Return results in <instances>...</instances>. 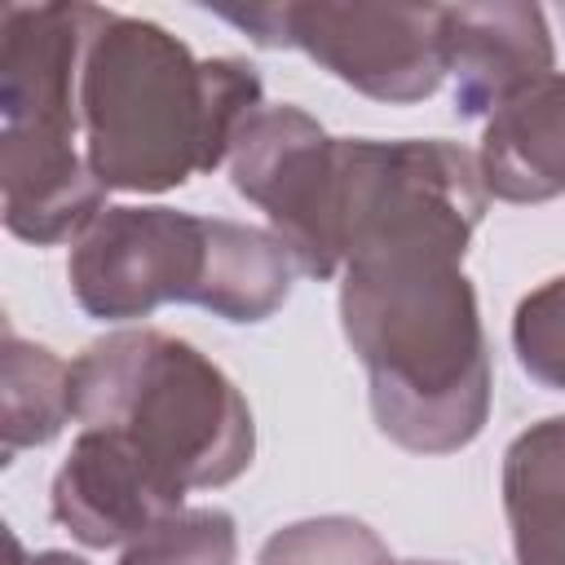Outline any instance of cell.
I'll return each mask as SVG.
<instances>
[{"instance_id": "3", "label": "cell", "mask_w": 565, "mask_h": 565, "mask_svg": "<svg viewBox=\"0 0 565 565\" xmlns=\"http://www.w3.org/2000/svg\"><path fill=\"white\" fill-rule=\"evenodd\" d=\"M79 428L124 433L177 490H221L252 468L256 419L238 384L190 340L124 327L71 362Z\"/></svg>"}, {"instance_id": "5", "label": "cell", "mask_w": 565, "mask_h": 565, "mask_svg": "<svg viewBox=\"0 0 565 565\" xmlns=\"http://www.w3.org/2000/svg\"><path fill=\"white\" fill-rule=\"evenodd\" d=\"M216 18L234 22L260 49H300L327 75L353 93L388 106L424 102L446 79L441 4H216Z\"/></svg>"}, {"instance_id": "20", "label": "cell", "mask_w": 565, "mask_h": 565, "mask_svg": "<svg viewBox=\"0 0 565 565\" xmlns=\"http://www.w3.org/2000/svg\"><path fill=\"white\" fill-rule=\"evenodd\" d=\"M4 543H9V565H31V556H26V547H22L18 534H4Z\"/></svg>"}, {"instance_id": "9", "label": "cell", "mask_w": 565, "mask_h": 565, "mask_svg": "<svg viewBox=\"0 0 565 565\" xmlns=\"http://www.w3.org/2000/svg\"><path fill=\"white\" fill-rule=\"evenodd\" d=\"M177 508H185V490L115 428H79L49 490L53 521L97 552L128 547Z\"/></svg>"}, {"instance_id": "1", "label": "cell", "mask_w": 565, "mask_h": 565, "mask_svg": "<svg viewBox=\"0 0 565 565\" xmlns=\"http://www.w3.org/2000/svg\"><path fill=\"white\" fill-rule=\"evenodd\" d=\"M340 331L366 366L375 428L411 455H455L490 419V344L463 256L402 243L340 269Z\"/></svg>"}, {"instance_id": "18", "label": "cell", "mask_w": 565, "mask_h": 565, "mask_svg": "<svg viewBox=\"0 0 565 565\" xmlns=\"http://www.w3.org/2000/svg\"><path fill=\"white\" fill-rule=\"evenodd\" d=\"M512 353L534 384L565 393V274L539 282L516 300Z\"/></svg>"}, {"instance_id": "21", "label": "cell", "mask_w": 565, "mask_h": 565, "mask_svg": "<svg viewBox=\"0 0 565 565\" xmlns=\"http://www.w3.org/2000/svg\"><path fill=\"white\" fill-rule=\"evenodd\" d=\"M402 565H450V561H402Z\"/></svg>"}, {"instance_id": "12", "label": "cell", "mask_w": 565, "mask_h": 565, "mask_svg": "<svg viewBox=\"0 0 565 565\" xmlns=\"http://www.w3.org/2000/svg\"><path fill=\"white\" fill-rule=\"evenodd\" d=\"M477 168L486 194L499 203L565 194V71L543 75L486 115Z\"/></svg>"}, {"instance_id": "15", "label": "cell", "mask_w": 565, "mask_h": 565, "mask_svg": "<svg viewBox=\"0 0 565 565\" xmlns=\"http://www.w3.org/2000/svg\"><path fill=\"white\" fill-rule=\"evenodd\" d=\"M71 411V362H62L49 344L22 340L4 327L0 340V459L13 463L18 450L49 446Z\"/></svg>"}, {"instance_id": "17", "label": "cell", "mask_w": 565, "mask_h": 565, "mask_svg": "<svg viewBox=\"0 0 565 565\" xmlns=\"http://www.w3.org/2000/svg\"><path fill=\"white\" fill-rule=\"evenodd\" d=\"M238 525L225 508H177L132 539L119 565H234Z\"/></svg>"}, {"instance_id": "14", "label": "cell", "mask_w": 565, "mask_h": 565, "mask_svg": "<svg viewBox=\"0 0 565 565\" xmlns=\"http://www.w3.org/2000/svg\"><path fill=\"white\" fill-rule=\"evenodd\" d=\"M296 274L291 252L269 230L207 216V265L194 305L225 322H265L287 305Z\"/></svg>"}, {"instance_id": "11", "label": "cell", "mask_w": 565, "mask_h": 565, "mask_svg": "<svg viewBox=\"0 0 565 565\" xmlns=\"http://www.w3.org/2000/svg\"><path fill=\"white\" fill-rule=\"evenodd\" d=\"M84 141L66 132L0 128V212L22 243H75L110 203Z\"/></svg>"}, {"instance_id": "8", "label": "cell", "mask_w": 565, "mask_h": 565, "mask_svg": "<svg viewBox=\"0 0 565 565\" xmlns=\"http://www.w3.org/2000/svg\"><path fill=\"white\" fill-rule=\"evenodd\" d=\"M106 9L84 0L0 4V128L84 141L79 79Z\"/></svg>"}, {"instance_id": "13", "label": "cell", "mask_w": 565, "mask_h": 565, "mask_svg": "<svg viewBox=\"0 0 565 565\" xmlns=\"http://www.w3.org/2000/svg\"><path fill=\"white\" fill-rule=\"evenodd\" d=\"M503 516L516 565H565V415H547L503 450Z\"/></svg>"}, {"instance_id": "6", "label": "cell", "mask_w": 565, "mask_h": 565, "mask_svg": "<svg viewBox=\"0 0 565 565\" xmlns=\"http://www.w3.org/2000/svg\"><path fill=\"white\" fill-rule=\"evenodd\" d=\"M230 185L256 203L269 234L291 252L305 278H335L344 269L340 247V137H331L300 106L256 110L234 150Z\"/></svg>"}, {"instance_id": "7", "label": "cell", "mask_w": 565, "mask_h": 565, "mask_svg": "<svg viewBox=\"0 0 565 565\" xmlns=\"http://www.w3.org/2000/svg\"><path fill=\"white\" fill-rule=\"evenodd\" d=\"M207 265V216L163 203H110L66 256L75 305L97 322H137L194 305Z\"/></svg>"}, {"instance_id": "4", "label": "cell", "mask_w": 565, "mask_h": 565, "mask_svg": "<svg viewBox=\"0 0 565 565\" xmlns=\"http://www.w3.org/2000/svg\"><path fill=\"white\" fill-rule=\"evenodd\" d=\"M477 154L446 137H340V247L428 243L468 256L486 216Z\"/></svg>"}, {"instance_id": "19", "label": "cell", "mask_w": 565, "mask_h": 565, "mask_svg": "<svg viewBox=\"0 0 565 565\" xmlns=\"http://www.w3.org/2000/svg\"><path fill=\"white\" fill-rule=\"evenodd\" d=\"M31 565H88V561H84V556H71V552H62V547H49V552L31 556Z\"/></svg>"}, {"instance_id": "16", "label": "cell", "mask_w": 565, "mask_h": 565, "mask_svg": "<svg viewBox=\"0 0 565 565\" xmlns=\"http://www.w3.org/2000/svg\"><path fill=\"white\" fill-rule=\"evenodd\" d=\"M256 565H397V561L366 521L327 512L274 530L260 543Z\"/></svg>"}, {"instance_id": "2", "label": "cell", "mask_w": 565, "mask_h": 565, "mask_svg": "<svg viewBox=\"0 0 565 565\" xmlns=\"http://www.w3.org/2000/svg\"><path fill=\"white\" fill-rule=\"evenodd\" d=\"M265 84L243 57H194L150 18L106 9L79 79L84 154L106 190L163 194L230 163Z\"/></svg>"}, {"instance_id": "10", "label": "cell", "mask_w": 565, "mask_h": 565, "mask_svg": "<svg viewBox=\"0 0 565 565\" xmlns=\"http://www.w3.org/2000/svg\"><path fill=\"white\" fill-rule=\"evenodd\" d=\"M446 79L455 84V110L463 119L499 110L521 88L552 75L556 49L552 26L539 4L486 0V4H441Z\"/></svg>"}]
</instances>
